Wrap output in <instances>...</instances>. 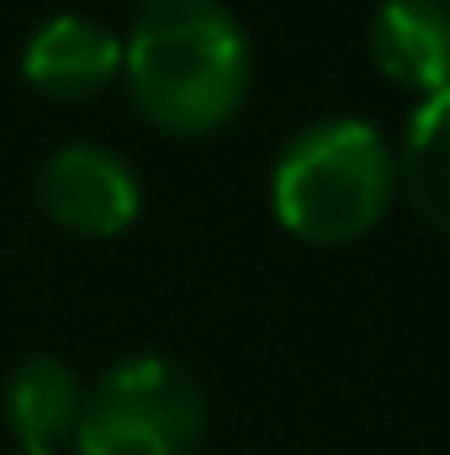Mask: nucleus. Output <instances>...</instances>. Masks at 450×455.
Returning <instances> with one entry per match:
<instances>
[{
  "instance_id": "obj_11",
  "label": "nucleus",
  "mask_w": 450,
  "mask_h": 455,
  "mask_svg": "<svg viewBox=\"0 0 450 455\" xmlns=\"http://www.w3.org/2000/svg\"><path fill=\"white\" fill-rule=\"evenodd\" d=\"M446 5H450V0H446Z\"/></svg>"
},
{
  "instance_id": "obj_8",
  "label": "nucleus",
  "mask_w": 450,
  "mask_h": 455,
  "mask_svg": "<svg viewBox=\"0 0 450 455\" xmlns=\"http://www.w3.org/2000/svg\"><path fill=\"white\" fill-rule=\"evenodd\" d=\"M398 191L414 218L450 238V85L419 96L398 143Z\"/></svg>"
},
{
  "instance_id": "obj_5",
  "label": "nucleus",
  "mask_w": 450,
  "mask_h": 455,
  "mask_svg": "<svg viewBox=\"0 0 450 455\" xmlns=\"http://www.w3.org/2000/svg\"><path fill=\"white\" fill-rule=\"evenodd\" d=\"M21 80L48 101H91L122 80V37L80 11H59L27 32Z\"/></svg>"
},
{
  "instance_id": "obj_6",
  "label": "nucleus",
  "mask_w": 450,
  "mask_h": 455,
  "mask_svg": "<svg viewBox=\"0 0 450 455\" xmlns=\"http://www.w3.org/2000/svg\"><path fill=\"white\" fill-rule=\"evenodd\" d=\"M85 413V381L64 355H21L0 387V419L16 440V451L37 455H64V445H75Z\"/></svg>"
},
{
  "instance_id": "obj_1",
  "label": "nucleus",
  "mask_w": 450,
  "mask_h": 455,
  "mask_svg": "<svg viewBox=\"0 0 450 455\" xmlns=\"http://www.w3.org/2000/svg\"><path fill=\"white\" fill-rule=\"evenodd\" d=\"M122 80L149 127L207 138L254 91V37L223 0H149L122 37Z\"/></svg>"
},
{
  "instance_id": "obj_10",
  "label": "nucleus",
  "mask_w": 450,
  "mask_h": 455,
  "mask_svg": "<svg viewBox=\"0 0 450 455\" xmlns=\"http://www.w3.org/2000/svg\"><path fill=\"white\" fill-rule=\"evenodd\" d=\"M143 5H149V0H143Z\"/></svg>"
},
{
  "instance_id": "obj_4",
  "label": "nucleus",
  "mask_w": 450,
  "mask_h": 455,
  "mask_svg": "<svg viewBox=\"0 0 450 455\" xmlns=\"http://www.w3.org/2000/svg\"><path fill=\"white\" fill-rule=\"evenodd\" d=\"M37 202L75 238H117L143 218V175L122 148L75 138L37 164Z\"/></svg>"
},
{
  "instance_id": "obj_7",
  "label": "nucleus",
  "mask_w": 450,
  "mask_h": 455,
  "mask_svg": "<svg viewBox=\"0 0 450 455\" xmlns=\"http://www.w3.org/2000/svg\"><path fill=\"white\" fill-rule=\"evenodd\" d=\"M366 48L376 75L414 96L450 85V5L446 0H376L366 21Z\"/></svg>"
},
{
  "instance_id": "obj_2",
  "label": "nucleus",
  "mask_w": 450,
  "mask_h": 455,
  "mask_svg": "<svg viewBox=\"0 0 450 455\" xmlns=\"http://www.w3.org/2000/svg\"><path fill=\"white\" fill-rule=\"evenodd\" d=\"M398 196V148L366 116L297 127L270 164V212L302 243L339 249L366 238Z\"/></svg>"
},
{
  "instance_id": "obj_9",
  "label": "nucleus",
  "mask_w": 450,
  "mask_h": 455,
  "mask_svg": "<svg viewBox=\"0 0 450 455\" xmlns=\"http://www.w3.org/2000/svg\"><path fill=\"white\" fill-rule=\"evenodd\" d=\"M11 455H37V451H11Z\"/></svg>"
},
{
  "instance_id": "obj_3",
  "label": "nucleus",
  "mask_w": 450,
  "mask_h": 455,
  "mask_svg": "<svg viewBox=\"0 0 450 455\" xmlns=\"http://www.w3.org/2000/svg\"><path fill=\"white\" fill-rule=\"evenodd\" d=\"M207 435L202 381L159 349L112 360L85 387L75 455H197Z\"/></svg>"
}]
</instances>
